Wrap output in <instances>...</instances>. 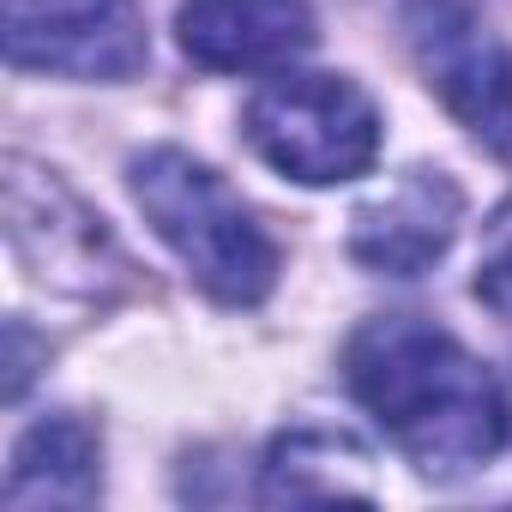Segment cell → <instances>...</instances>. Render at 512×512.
Segmentation results:
<instances>
[{
    "instance_id": "2",
    "label": "cell",
    "mask_w": 512,
    "mask_h": 512,
    "mask_svg": "<svg viewBox=\"0 0 512 512\" xmlns=\"http://www.w3.org/2000/svg\"><path fill=\"white\" fill-rule=\"evenodd\" d=\"M127 187L145 223L157 229V241L187 266V278L211 302L253 308L272 296L284 266L278 241L211 163H199L181 145H151L127 163Z\"/></svg>"
},
{
    "instance_id": "6",
    "label": "cell",
    "mask_w": 512,
    "mask_h": 512,
    "mask_svg": "<svg viewBox=\"0 0 512 512\" xmlns=\"http://www.w3.org/2000/svg\"><path fill=\"white\" fill-rule=\"evenodd\" d=\"M7 235H13V253L25 260V272L49 284L55 296L103 302L127 272L103 217L85 211V199L55 169H37L25 157L7 163Z\"/></svg>"
},
{
    "instance_id": "11",
    "label": "cell",
    "mask_w": 512,
    "mask_h": 512,
    "mask_svg": "<svg viewBox=\"0 0 512 512\" xmlns=\"http://www.w3.org/2000/svg\"><path fill=\"white\" fill-rule=\"evenodd\" d=\"M476 302L512 326V199H500L482 223V247H476Z\"/></svg>"
},
{
    "instance_id": "5",
    "label": "cell",
    "mask_w": 512,
    "mask_h": 512,
    "mask_svg": "<svg viewBox=\"0 0 512 512\" xmlns=\"http://www.w3.org/2000/svg\"><path fill=\"white\" fill-rule=\"evenodd\" d=\"M404 37L458 127L512 163V49L464 0H404Z\"/></svg>"
},
{
    "instance_id": "4",
    "label": "cell",
    "mask_w": 512,
    "mask_h": 512,
    "mask_svg": "<svg viewBox=\"0 0 512 512\" xmlns=\"http://www.w3.org/2000/svg\"><path fill=\"white\" fill-rule=\"evenodd\" d=\"M0 37L19 73L127 85L151 61V31L133 0H0Z\"/></svg>"
},
{
    "instance_id": "9",
    "label": "cell",
    "mask_w": 512,
    "mask_h": 512,
    "mask_svg": "<svg viewBox=\"0 0 512 512\" xmlns=\"http://www.w3.org/2000/svg\"><path fill=\"white\" fill-rule=\"evenodd\" d=\"M103 494V440L85 416L61 410L19 434L13 470H7V506H91Z\"/></svg>"
},
{
    "instance_id": "10",
    "label": "cell",
    "mask_w": 512,
    "mask_h": 512,
    "mask_svg": "<svg viewBox=\"0 0 512 512\" xmlns=\"http://www.w3.org/2000/svg\"><path fill=\"white\" fill-rule=\"evenodd\" d=\"M368 464L374 458L350 434L290 428L272 440V452L260 464V500H272V506H284V500H380Z\"/></svg>"
},
{
    "instance_id": "1",
    "label": "cell",
    "mask_w": 512,
    "mask_h": 512,
    "mask_svg": "<svg viewBox=\"0 0 512 512\" xmlns=\"http://www.w3.org/2000/svg\"><path fill=\"white\" fill-rule=\"evenodd\" d=\"M344 380L410 470L434 482L482 470L512 434L506 386L482 368V356L410 314L356 326L344 344Z\"/></svg>"
},
{
    "instance_id": "8",
    "label": "cell",
    "mask_w": 512,
    "mask_h": 512,
    "mask_svg": "<svg viewBox=\"0 0 512 512\" xmlns=\"http://www.w3.org/2000/svg\"><path fill=\"white\" fill-rule=\"evenodd\" d=\"M175 43L205 73H284L320 43L308 0H181Z\"/></svg>"
},
{
    "instance_id": "3",
    "label": "cell",
    "mask_w": 512,
    "mask_h": 512,
    "mask_svg": "<svg viewBox=\"0 0 512 512\" xmlns=\"http://www.w3.org/2000/svg\"><path fill=\"white\" fill-rule=\"evenodd\" d=\"M241 133L266 169L302 187H338L374 169L380 109L350 73H278L247 97Z\"/></svg>"
},
{
    "instance_id": "7",
    "label": "cell",
    "mask_w": 512,
    "mask_h": 512,
    "mask_svg": "<svg viewBox=\"0 0 512 512\" xmlns=\"http://www.w3.org/2000/svg\"><path fill=\"white\" fill-rule=\"evenodd\" d=\"M464 223V193L446 169H404L350 217V253L380 278H422L446 260Z\"/></svg>"
}]
</instances>
